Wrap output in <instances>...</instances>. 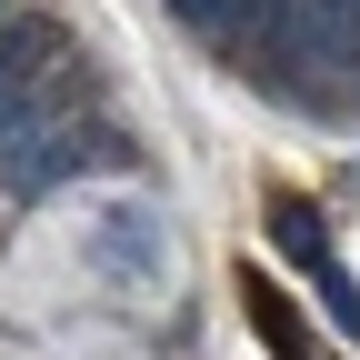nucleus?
Returning <instances> with one entry per match:
<instances>
[{
  "label": "nucleus",
  "mask_w": 360,
  "mask_h": 360,
  "mask_svg": "<svg viewBox=\"0 0 360 360\" xmlns=\"http://www.w3.org/2000/svg\"><path fill=\"white\" fill-rule=\"evenodd\" d=\"M70 80H80V60H70L60 20H40V11L0 20V150H20L30 130H51L60 101H70Z\"/></svg>",
  "instance_id": "obj_1"
},
{
  "label": "nucleus",
  "mask_w": 360,
  "mask_h": 360,
  "mask_svg": "<svg viewBox=\"0 0 360 360\" xmlns=\"http://www.w3.org/2000/svg\"><path fill=\"white\" fill-rule=\"evenodd\" d=\"M90 270H101L110 290H150L170 250H160V210L150 200H101L90 210Z\"/></svg>",
  "instance_id": "obj_2"
},
{
  "label": "nucleus",
  "mask_w": 360,
  "mask_h": 360,
  "mask_svg": "<svg viewBox=\"0 0 360 360\" xmlns=\"http://www.w3.org/2000/svg\"><path fill=\"white\" fill-rule=\"evenodd\" d=\"M270 240L290 250V270H300L310 290H321V310H330V321H340V330H360V290H350V270H340V250L321 240V220H310L300 200H281V210H270Z\"/></svg>",
  "instance_id": "obj_3"
},
{
  "label": "nucleus",
  "mask_w": 360,
  "mask_h": 360,
  "mask_svg": "<svg viewBox=\"0 0 360 360\" xmlns=\"http://www.w3.org/2000/svg\"><path fill=\"white\" fill-rule=\"evenodd\" d=\"M290 30H300V60L360 70V0H290Z\"/></svg>",
  "instance_id": "obj_4"
},
{
  "label": "nucleus",
  "mask_w": 360,
  "mask_h": 360,
  "mask_svg": "<svg viewBox=\"0 0 360 360\" xmlns=\"http://www.w3.org/2000/svg\"><path fill=\"white\" fill-rule=\"evenodd\" d=\"M270 20H290V0H210V30L231 40V51H260Z\"/></svg>",
  "instance_id": "obj_5"
}]
</instances>
